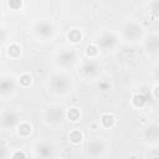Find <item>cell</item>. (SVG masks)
Masks as SVG:
<instances>
[{
  "instance_id": "obj_1",
  "label": "cell",
  "mask_w": 159,
  "mask_h": 159,
  "mask_svg": "<svg viewBox=\"0 0 159 159\" xmlns=\"http://www.w3.org/2000/svg\"><path fill=\"white\" fill-rule=\"evenodd\" d=\"M32 34L43 41L52 40L56 35V25L53 21L47 19H41L34 22L32 25Z\"/></svg>"
},
{
  "instance_id": "obj_27",
  "label": "cell",
  "mask_w": 159,
  "mask_h": 159,
  "mask_svg": "<svg viewBox=\"0 0 159 159\" xmlns=\"http://www.w3.org/2000/svg\"><path fill=\"white\" fill-rule=\"evenodd\" d=\"M98 87L101 88V91H107V89H109V84H108L107 82H101V83L98 84Z\"/></svg>"
},
{
  "instance_id": "obj_7",
  "label": "cell",
  "mask_w": 159,
  "mask_h": 159,
  "mask_svg": "<svg viewBox=\"0 0 159 159\" xmlns=\"http://www.w3.org/2000/svg\"><path fill=\"white\" fill-rule=\"evenodd\" d=\"M19 123H20L19 113H17L15 109H12V108H9V109L4 111V112L0 114V125H1L4 129L15 128Z\"/></svg>"
},
{
  "instance_id": "obj_8",
  "label": "cell",
  "mask_w": 159,
  "mask_h": 159,
  "mask_svg": "<svg viewBox=\"0 0 159 159\" xmlns=\"http://www.w3.org/2000/svg\"><path fill=\"white\" fill-rule=\"evenodd\" d=\"M117 42H118V37H117L114 34H112V32H106V34H103V35H101V36L98 37L96 45H97L98 48H101V50L108 52V51H112V50L116 48Z\"/></svg>"
},
{
  "instance_id": "obj_13",
  "label": "cell",
  "mask_w": 159,
  "mask_h": 159,
  "mask_svg": "<svg viewBox=\"0 0 159 159\" xmlns=\"http://www.w3.org/2000/svg\"><path fill=\"white\" fill-rule=\"evenodd\" d=\"M144 135H145V138H147L148 140H150V142H157V139H158V137H159V127H158V124H157V123L150 124V125L145 129Z\"/></svg>"
},
{
  "instance_id": "obj_12",
  "label": "cell",
  "mask_w": 159,
  "mask_h": 159,
  "mask_svg": "<svg viewBox=\"0 0 159 159\" xmlns=\"http://www.w3.org/2000/svg\"><path fill=\"white\" fill-rule=\"evenodd\" d=\"M16 130H17V135L21 137V138H29L32 133V125L29 123V122H20L17 125H16Z\"/></svg>"
},
{
  "instance_id": "obj_25",
  "label": "cell",
  "mask_w": 159,
  "mask_h": 159,
  "mask_svg": "<svg viewBox=\"0 0 159 159\" xmlns=\"http://www.w3.org/2000/svg\"><path fill=\"white\" fill-rule=\"evenodd\" d=\"M7 157V148L4 145H0V159H5Z\"/></svg>"
},
{
  "instance_id": "obj_24",
  "label": "cell",
  "mask_w": 159,
  "mask_h": 159,
  "mask_svg": "<svg viewBox=\"0 0 159 159\" xmlns=\"http://www.w3.org/2000/svg\"><path fill=\"white\" fill-rule=\"evenodd\" d=\"M10 159H27V155L24 150H15L10 155Z\"/></svg>"
},
{
  "instance_id": "obj_17",
  "label": "cell",
  "mask_w": 159,
  "mask_h": 159,
  "mask_svg": "<svg viewBox=\"0 0 159 159\" xmlns=\"http://www.w3.org/2000/svg\"><path fill=\"white\" fill-rule=\"evenodd\" d=\"M68 140L73 144V145H78L82 140H83V133L80 129H72L68 133Z\"/></svg>"
},
{
  "instance_id": "obj_28",
  "label": "cell",
  "mask_w": 159,
  "mask_h": 159,
  "mask_svg": "<svg viewBox=\"0 0 159 159\" xmlns=\"http://www.w3.org/2000/svg\"><path fill=\"white\" fill-rule=\"evenodd\" d=\"M158 89H159V86H158V84H155V86L153 87V97H154V99H155V101L158 99Z\"/></svg>"
},
{
  "instance_id": "obj_30",
  "label": "cell",
  "mask_w": 159,
  "mask_h": 159,
  "mask_svg": "<svg viewBox=\"0 0 159 159\" xmlns=\"http://www.w3.org/2000/svg\"><path fill=\"white\" fill-rule=\"evenodd\" d=\"M153 159H158V157H154V158H153Z\"/></svg>"
},
{
  "instance_id": "obj_11",
  "label": "cell",
  "mask_w": 159,
  "mask_h": 159,
  "mask_svg": "<svg viewBox=\"0 0 159 159\" xmlns=\"http://www.w3.org/2000/svg\"><path fill=\"white\" fill-rule=\"evenodd\" d=\"M16 89V83L11 77H2L0 78V96L9 97Z\"/></svg>"
},
{
  "instance_id": "obj_29",
  "label": "cell",
  "mask_w": 159,
  "mask_h": 159,
  "mask_svg": "<svg viewBox=\"0 0 159 159\" xmlns=\"http://www.w3.org/2000/svg\"><path fill=\"white\" fill-rule=\"evenodd\" d=\"M91 127H92L93 129H97V128H98V125H97L96 123H92V124H91Z\"/></svg>"
},
{
  "instance_id": "obj_20",
  "label": "cell",
  "mask_w": 159,
  "mask_h": 159,
  "mask_svg": "<svg viewBox=\"0 0 159 159\" xmlns=\"http://www.w3.org/2000/svg\"><path fill=\"white\" fill-rule=\"evenodd\" d=\"M132 104L135 108H143L147 104V97L143 93H134L132 96Z\"/></svg>"
},
{
  "instance_id": "obj_6",
  "label": "cell",
  "mask_w": 159,
  "mask_h": 159,
  "mask_svg": "<svg viewBox=\"0 0 159 159\" xmlns=\"http://www.w3.org/2000/svg\"><path fill=\"white\" fill-rule=\"evenodd\" d=\"M99 73V63L96 60H86L81 63L78 68V75L84 80H89L96 77Z\"/></svg>"
},
{
  "instance_id": "obj_22",
  "label": "cell",
  "mask_w": 159,
  "mask_h": 159,
  "mask_svg": "<svg viewBox=\"0 0 159 159\" xmlns=\"http://www.w3.org/2000/svg\"><path fill=\"white\" fill-rule=\"evenodd\" d=\"M19 83H20L21 87H25V88L26 87H30L31 83H32V76L30 73H27V72L21 73L20 77H19Z\"/></svg>"
},
{
  "instance_id": "obj_26",
  "label": "cell",
  "mask_w": 159,
  "mask_h": 159,
  "mask_svg": "<svg viewBox=\"0 0 159 159\" xmlns=\"http://www.w3.org/2000/svg\"><path fill=\"white\" fill-rule=\"evenodd\" d=\"M6 37H7L6 31H5L4 29H0V43H2V42L6 40Z\"/></svg>"
},
{
  "instance_id": "obj_2",
  "label": "cell",
  "mask_w": 159,
  "mask_h": 159,
  "mask_svg": "<svg viewBox=\"0 0 159 159\" xmlns=\"http://www.w3.org/2000/svg\"><path fill=\"white\" fill-rule=\"evenodd\" d=\"M48 84L56 94H65L71 89V77L63 72H55L51 75Z\"/></svg>"
},
{
  "instance_id": "obj_4",
  "label": "cell",
  "mask_w": 159,
  "mask_h": 159,
  "mask_svg": "<svg viewBox=\"0 0 159 159\" xmlns=\"http://www.w3.org/2000/svg\"><path fill=\"white\" fill-rule=\"evenodd\" d=\"M122 35H123L124 40L130 41V42H135L138 39H140L143 36V27L137 21L125 22L123 29H122Z\"/></svg>"
},
{
  "instance_id": "obj_19",
  "label": "cell",
  "mask_w": 159,
  "mask_h": 159,
  "mask_svg": "<svg viewBox=\"0 0 159 159\" xmlns=\"http://www.w3.org/2000/svg\"><path fill=\"white\" fill-rule=\"evenodd\" d=\"M145 47L150 53H157L158 47H159V40L157 35H153L149 37V40L145 42Z\"/></svg>"
},
{
  "instance_id": "obj_23",
  "label": "cell",
  "mask_w": 159,
  "mask_h": 159,
  "mask_svg": "<svg viewBox=\"0 0 159 159\" xmlns=\"http://www.w3.org/2000/svg\"><path fill=\"white\" fill-rule=\"evenodd\" d=\"M7 5H9V7L12 9V10H19V9H21V6L24 5V2H22L21 0H9V1H7Z\"/></svg>"
},
{
  "instance_id": "obj_10",
  "label": "cell",
  "mask_w": 159,
  "mask_h": 159,
  "mask_svg": "<svg viewBox=\"0 0 159 159\" xmlns=\"http://www.w3.org/2000/svg\"><path fill=\"white\" fill-rule=\"evenodd\" d=\"M76 61V51L75 50H65L60 52L56 57V62L61 67H68Z\"/></svg>"
},
{
  "instance_id": "obj_21",
  "label": "cell",
  "mask_w": 159,
  "mask_h": 159,
  "mask_svg": "<svg viewBox=\"0 0 159 159\" xmlns=\"http://www.w3.org/2000/svg\"><path fill=\"white\" fill-rule=\"evenodd\" d=\"M98 53H99V48L97 47L96 43H89L86 46V56L89 60H96Z\"/></svg>"
},
{
  "instance_id": "obj_5",
  "label": "cell",
  "mask_w": 159,
  "mask_h": 159,
  "mask_svg": "<svg viewBox=\"0 0 159 159\" xmlns=\"http://www.w3.org/2000/svg\"><path fill=\"white\" fill-rule=\"evenodd\" d=\"M107 145L101 138H93L86 144V155L92 159H98L106 153Z\"/></svg>"
},
{
  "instance_id": "obj_14",
  "label": "cell",
  "mask_w": 159,
  "mask_h": 159,
  "mask_svg": "<svg viewBox=\"0 0 159 159\" xmlns=\"http://www.w3.org/2000/svg\"><path fill=\"white\" fill-rule=\"evenodd\" d=\"M116 124V117L112 113H103L101 116V125L106 129L113 128Z\"/></svg>"
},
{
  "instance_id": "obj_3",
  "label": "cell",
  "mask_w": 159,
  "mask_h": 159,
  "mask_svg": "<svg viewBox=\"0 0 159 159\" xmlns=\"http://www.w3.org/2000/svg\"><path fill=\"white\" fill-rule=\"evenodd\" d=\"M65 118V111L61 106L58 104H51L48 106L45 112H43V119L46 123L51 125H57L61 124Z\"/></svg>"
},
{
  "instance_id": "obj_16",
  "label": "cell",
  "mask_w": 159,
  "mask_h": 159,
  "mask_svg": "<svg viewBox=\"0 0 159 159\" xmlns=\"http://www.w3.org/2000/svg\"><path fill=\"white\" fill-rule=\"evenodd\" d=\"M6 52H7V55H9L11 58L16 60V58H19L20 55H21V46H20L19 43H16V42H11V43L7 46Z\"/></svg>"
},
{
  "instance_id": "obj_18",
  "label": "cell",
  "mask_w": 159,
  "mask_h": 159,
  "mask_svg": "<svg viewBox=\"0 0 159 159\" xmlns=\"http://www.w3.org/2000/svg\"><path fill=\"white\" fill-rule=\"evenodd\" d=\"M82 37H83L82 31L78 30V29H71V30L67 32V39H68V41L72 42V43H78V42H81Z\"/></svg>"
},
{
  "instance_id": "obj_31",
  "label": "cell",
  "mask_w": 159,
  "mask_h": 159,
  "mask_svg": "<svg viewBox=\"0 0 159 159\" xmlns=\"http://www.w3.org/2000/svg\"><path fill=\"white\" fill-rule=\"evenodd\" d=\"M58 159H63V158H58Z\"/></svg>"
},
{
  "instance_id": "obj_9",
  "label": "cell",
  "mask_w": 159,
  "mask_h": 159,
  "mask_svg": "<svg viewBox=\"0 0 159 159\" xmlns=\"http://www.w3.org/2000/svg\"><path fill=\"white\" fill-rule=\"evenodd\" d=\"M36 155L41 159H53L56 155V147L51 142H41L35 147Z\"/></svg>"
},
{
  "instance_id": "obj_15",
  "label": "cell",
  "mask_w": 159,
  "mask_h": 159,
  "mask_svg": "<svg viewBox=\"0 0 159 159\" xmlns=\"http://www.w3.org/2000/svg\"><path fill=\"white\" fill-rule=\"evenodd\" d=\"M65 117L71 122V123H76L80 120L81 118V111L77 107H70L66 112H65Z\"/></svg>"
}]
</instances>
